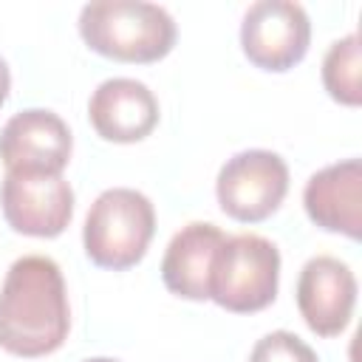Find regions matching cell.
Instances as JSON below:
<instances>
[{"label":"cell","instance_id":"cell-1","mask_svg":"<svg viewBox=\"0 0 362 362\" xmlns=\"http://www.w3.org/2000/svg\"><path fill=\"white\" fill-rule=\"evenodd\" d=\"M71 328L59 266L45 255L17 257L0 288V348L14 356L54 354Z\"/></svg>","mask_w":362,"mask_h":362},{"label":"cell","instance_id":"cell-2","mask_svg":"<svg viewBox=\"0 0 362 362\" xmlns=\"http://www.w3.org/2000/svg\"><path fill=\"white\" fill-rule=\"evenodd\" d=\"M88 48L119 62H156L175 45V20L158 3L93 0L79 11Z\"/></svg>","mask_w":362,"mask_h":362},{"label":"cell","instance_id":"cell-3","mask_svg":"<svg viewBox=\"0 0 362 362\" xmlns=\"http://www.w3.org/2000/svg\"><path fill=\"white\" fill-rule=\"evenodd\" d=\"M156 232V209L150 198L130 187L105 189L88 209L82 243L85 255L102 269L136 266Z\"/></svg>","mask_w":362,"mask_h":362},{"label":"cell","instance_id":"cell-4","mask_svg":"<svg viewBox=\"0 0 362 362\" xmlns=\"http://www.w3.org/2000/svg\"><path fill=\"white\" fill-rule=\"evenodd\" d=\"M280 283L277 246L255 232L226 235L209 269V300L235 314H252L274 303Z\"/></svg>","mask_w":362,"mask_h":362},{"label":"cell","instance_id":"cell-5","mask_svg":"<svg viewBox=\"0 0 362 362\" xmlns=\"http://www.w3.org/2000/svg\"><path fill=\"white\" fill-rule=\"evenodd\" d=\"M288 192V167L272 150H243L226 158L218 173L215 195L221 209L240 221L257 223L277 212Z\"/></svg>","mask_w":362,"mask_h":362},{"label":"cell","instance_id":"cell-6","mask_svg":"<svg viewBox=\"0 0 362 362\" xmlns=\"http://www.w3.org/2000/svg\"><path fill=\"white\" fill-rule=\"evenodd\" d=\"M311 42V23L294 0H257L240 23V48L252 65L263 71L294 68Z\"/></svg>","mask_w":362,"mask_h":362},{"label":"cell","instance_id":"cell-7","mask_svg":"<svg viewBox=\"0 0 362 362\" xmlns=\"http://www.w3.org/2000/svg\"><path fill=\"white\" fill-rule=\"evenodd\" d=\"M0 206L8 226L31 238H57L74 215V189L62 173H6Z\"/></svg>","mask_w":362,"mask_h":362},{"label":"cell","instance_id":"cell-8","mask_svg":"<svg viewBox=\"0 0 362 362\" xmlns=\"http://www.w3.org/2000/svg\"><path fill=\"white\" fill-rule=\"evenodd\" d=\"M71 147L68 124L45 107L20 110L0 130V161L6 173H62Z\"/></svg>","mask_w":362,"mask_h":362},{"label":"cell","instance_id":"cell-9","mask_svg":"<svg viewBox=\"0 0 362 362\" xmlns=\"http://www.w3.org/2000/svg\"><path fill=\"white\" fill-rule=\"evenodd\" d=\"M356 305V277L348 263L331 255L311 257L297 277V308L305 325L320 337H337L348 328Z\"/></svg>","mask_w":362,"mask_h":362},{"label":"cell","instance_id":"cell-10","mask_svg":"<svg viewBox=\"0 0 362 362\" xmlns=\"http://www.w3.org/2000/svg\"><path fill=\"white\" fill-rule=\"evenodd\" d=\"M88 119L105 141L130 144L153 133L158 124V102L144 82L113 76L93 90L88 102Z\"/></svg>","mask_w":362,"mask_h":362},{"label":"cell","instance_id":"cell-11","mask_svg":"<svg viewBox=\"0 0 362 362\" xmlns=\"http://www.w3.org/2000/svg\"><path fill=\"white\" fill-rule=\"evenodd\" d=\"M308 218L325 232L362 238V161L345 158L317 170L303 189Z\"/></svg>","mask_w":362,"mask_h":362},{"label":"cell","instance_id":"cell-12","mask_svg":"<svg viewBox=\"0 0 362 362\" xmlns=\"http://www.w3.org/2000/svg\"><path fill=\"white\" fill-rule=\"evenodd\" d=\"M223 238L226 235L206 221L181 226L167 243L161 260L164 286L184 300H209V269Z\"/></svg>","mask_w":362,"mask_h":362},{"label":"cell","instance_id":"cell-13","mask_svg":"<svg viewBox=\"0 0 362 362\" xmlns=\"http://www.w3.org/2000/svg\"><path fill=\"white\" fill-rule=\"evenodd\" d=\"M322 85L331 99L356 107L362 102V54H359V34L351 31L348 37L331 42L322 59Z\"/></svg>","mask_w":362,"mask_h":362},{"label":"cell","instance_id":"cell-14","mask_svg":"<svg viewBox=\"0 0 362 362\" xmlns=\"http://www.w3.org/2000/svg\"><path fill=\"white\" fill-rule=\"evenodd\" d=\"M249 362H320L314 348L291 331H272L260 337L249 354Z\"/></svg>","mask_w":362,"mask_h":362},{"label":"cell","instance_id":"cell-15","mask_svg":"<svg viewBox=\"0 0 362 362\" xmlns=\"http://www.w3.org/2000/svg\"><path fill=\"white\" fill-rule=\"evenodd\" d=\"M8 90H11V74H8V65H6V59L0 57V105L6 102Z\"/></svg>","mask_w":362,"mask_h":362},{"label":"cell","instance_id":"cell-16","mask_svg":"<svg viewBox=\"0 0 362 362\" xmlns=\"http://www.w3.org/2000/svg\"><path fill=\"white\" fill-rule=\"evenodd\" d=\"M85 362H119V359H110V356H93V359H85Z\"/></svg>","mask_w":362,"mask_h":362}]
</instances>
